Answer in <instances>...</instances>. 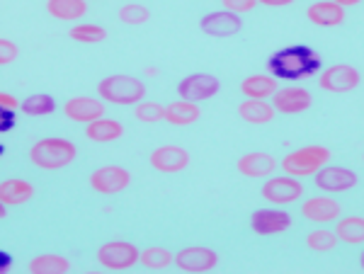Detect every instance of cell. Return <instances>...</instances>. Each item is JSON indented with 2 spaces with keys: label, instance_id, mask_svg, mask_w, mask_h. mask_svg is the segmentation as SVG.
<instances>
[{
  "label": "cell",
  "instance_id": "1",
  "mask_svg": "<svg viewBox=\"0 0 364 274\" xmlns=\"http://www.w3.org/2000/svg\"><path fill=\"white\" fill-rule=\"evenodd\" d=\"M267 68L269 75L279 80L309 78L321 71V56L311 46H287L269 56Z\"/></svg>",
  "mask_w": 364,
  "mask_h": 274
},
{
  "label": "cell",
  "instance_id": "2",
  "mask_svg": "<svg viewBox=\"0 0 364 274\" xmlns=\"http://www.w3.org/2000/svg\"><path fill=\"white\" fill-rule=\"evenodd\" d=\"M75 158H78V148L68 138H58V136L39 138L29 148V160L39 170H61V168L70 165Z\"/></svg>",
  "mask_w": 364,
  "mask_h": 274
},
{
  "label": "cell",
  "instance_id": "3",
  "mask_svg": "<svg viewBox=\"0 0 364 274\" xmlns=\"http://www.w3.org/2000/svg\"><path fill=\"white\" fill-rule=\"evenodd\" d=\"M97 95L100 100L109 104H119V107H132V104L141 102L146 97V85L144 80L134 78V75H107L97 83Z\"/></svg>",
  "mask_w": 364,
  "mask_h": 274
},
{
  "label": "cell",
  "instance_id": "4",
  "mask_svg": "<svg viewBox=\"0 0 364 274\" xmlns=\"http://www.w3.org/2000/svg\"><path fill=\"white\" fill-rule=\"evenodd\" d=\"M331 160V148L328 146H318V143H311V146H301V148L291 150L282 158V170L291 177H311L321 170L326 163Z\"/></svg>",
  "mask_w": 364,
  "mask_h": 274
},
{
  "label": "cell",
  "instance_id": "5",
  "mask_svg": "<svg viewBox=\"0 0 364 274\" xmlns=\"http://www.w3.org/2000/svg\"><path fill=\"white\" fill-rule=\"evenodd\" d=\"M139 253L141 250L129 241H109L97 248V262L112 272L132 270L139 262Z\"/></svg>",
  "mask_w": 364,
  "mask_h": 274
},
{
  "label": "cell",
  "instance_id": "6",
  "mask_svg": "<svg viewBox=\"0 0 364 274\" xmlns=\"http://www.w3.org/2000/svg\"><path fill=\"white\" fill-rule=\"evenodd\" d=\"M219 90H221V80L211 73H192L178 83L180 100L187 102H204L209 97H214Z\"/></svg>",
  "mask_w": 364,
  "mask_h": 274
},
{
  "label": "cell",
  "instance_id": "7",
  "mask_svg": "<svg viewBox=\"0 0 364 274\" xmlns=\"http://www.w3.org/2000/svg\"><path fill=\"white\" fill-rule=\"evenodd\" d=\"M173 262L182 272L202 274V272H211L216 265H219V255H216V250H211V248L190 246V248H182L180 253H175Z\"/></svg>",
  "mask_w": 364,
  "mask_h": 274
},
{
  "label": "cell",
  "instance_id": "8",
  "mask_svg": "<svg viewBox=\"0 0 364 274\" xmlns=\"http://www.w3.org/2000/svg\"><path fill=\"white\" fill-rule=\"evenodd\" d=\"M362 83V73L357 71L355 66H348V63H336V66L326 68L321 73L318 87L326 92H350L355 87H360Z\"/></svg>",
  "mask_w": 364,
  "mask_h": 274
},
{
  "label": "cell",
  "instance_id": "9",
  "mask_svg": "<svg viewBox=\"0 0 364 274\" xmlns=\"http://www.w3.org/2000/svg\"><path fill=\"white\" fill-rule=\"evenodd\" d=\"M132 182V172L122 165H105L90 175V187L97 194H119Z\"/></svg>",
  "mask_w": 364,
  "mask_h": 274
},
{
  "label": "cell",
  "instance_id": "10",
  "mask_svg": "<svg viewBox=\"0 0 364 274\" xmlns=\"http://www.w3.org/2000/svg\"><path fill=\"white\" fill-rule=\"evenodd\" d=\"M314 177H316V187L323 192H331V194L348 192L352 187H357V182H360V175L355 170H348V168H340V165H328V163Z\"/></svg>",
  "mask_w": 364,
  "mask_h": 274
},
{
  "label": "cell",
  "instance_id": "11",
  "mask_svg": "<svg viewBox=\"0 0 364 274\" xmlns=\"http://www.w3.org/2000/svg\"><path fill=\"white\" fill-rule=\"evenodd\" d=\"M250 229L255 236L262 238L279 236L291 229V217L282 209H257L250 217Z\"/></svg>",
  "mask_w": 364,
  "mask_h": 274
},
{
  "label": "cell",
  "instance_id": "12",
  "mask_svg": "<svg viewBox=\"0 0 364 274\" xmlns=\"http://www.w3.org/2000/svg\"><path fill=\"white\" fill-rule=\"evenodd\" d=\"M262 199H267L269 204H277V207H284V204L296 202L299 197L304 194V185L299 182V177H269L260 190Z\"/></svg>",
  "mask_w": 364,
  "mask_h": 274
},
{
  "label": "cell",
  "instance_id": "13",
  "mask_svg": "<svg viewBox=\"0 0 364 274\" xmlns=\"http://www.w3.org/2000/svg\"><path fill=\"white\" fill-rule=\"evenodd\" d=\"M311 104H314V97L306 87H277L272 95V107L279 114H301L311 109Z\"/></svg>",
  "mask_w": 364,
  "mask_h": 274
},
{
  "label": "cell",
  "instance_id": "14",
  "mask_svg": "<svg viewBox=\"0 0 364 274\" xmlns=\"http://www.w3.org/2000/svg\"><path fill=\"white\" fill-rule=\"evenodd\" d=\"M204 34L214 39H228L233 34H238L243 29V20L236 13H228V10H216V13H207L199 20Z\"/></svg>",
  "mask_w": 364,
  "mask_h": 274
},
{
  "label": "cell",
  "instance_id": "15",
  "mask_svg": "<svg viewBox=\"0 0 364 274\" xmlns=\"http://www.w3.org/2000/svg\"><path fill=\"white\" fill-rule=\"evenodd\" d=\"M149 163L158 172H180L190 165V153L180 146H161L151 153Z\"/></svg>",
  "mask_w": 364,
  "mask_h": 274
},
{
  "label": "cell",
  "instance_id": "16",
  "mask_svg": "<svg viewBox=\"0 0 364 274\" xmlns=\"http://www.w3.org/2000/svg\"><path fill=\"white\" fill-rule=\"evenodd\" d=\"M63 114L70 121H78V124H90V121L105 116V104L100 100H92V97H70V100L63 104Z\"/></svg>",
  "mask_w": 364,
  "mask_h": 274
},
{
  "label": "cell",
  "instance_id": "17",
  "mask_svg": "<svg viewBox=\"0 0 364 274\" xmlns=\"http://www.w3.org/2000/svg\"><path fill=\"white\" fill-rule=\"evenodd\" d=\"M340 204L333 197H311L301 204V217L314 224H331L340 217Z\"/></svg>",
  "mask_w": 364,
  "mask_h": 274
},
{
  "label": "cell",
  "instance_id": "18",
  "mask_svg": "<svg viewBox=\"0 0 364 274\" xmlns=\"http://www.w3.org/2000/svg\"><path fill=\"white\" fill-rule=\"evenodd\" d=\"M236 168L243 177H269L277 168V160L265 150H252V153L240 155Z\"/></svg>",
  "mask_w": 364,
  "mask_h": 274
},
{
  "label": "cell",
  "instance_id": "19",
  "mask_svg": "<svg viewBox=\"0 0 364 274\" xmlns=\"http://www.w3.org/2000/svg\"><path fill=\"white\" fill-rule=\"evenodd\" d=\"M306 17L316 27H338L345 22V8H340L333 0H318V3L309 5Z\"/></svg>",
  "mask_w": 364,
  "mask_h": 274
},
{
  "label": "cell",
  "instance_id": "20",
  "mask_svg": "<svg viewBox=\"0 0 364 274\" xmlns=\"http://www.w3.org/2000/svg\"><path fill=\"white\" fill-rule=\"evenodd\" d=\"M32 197H34V187L27 180L10 177L0 182V202H3L5 207H22V204H27Z\"/></svg>",
  "mask_w": 364,
  "mask_h": 274
},
{
  "label": "cell",
  "instance_id": "21",
  "mask_svg": "<svg viewBox=\"0 0 364 274\" xmlns=\"http://www.w3.org/2000/svg\"><path fill=\"white\" fill-rule=\"evenodd\" d=\"M279 87V80L274 75H248V78L240 83V92H243L248 100H267L274 95V90Z\"/></svg>",
  "mask_w": 364,
  "mask_h": 274
},
{
  "label": "cell",
  "instance_id": "22",
  "mask_svg": "<svg viewBox=\"0 0 364 274\" xmlns=\"http://www.w3.org/2000/svg\"><path fill=\"white\" fill-rule=\"evenodd\" d=\"M122 133H124L122 121L105 119V116H100V119L90 121V124L85 126V136L90 138L92 143H112L117 138H122Z\"/></svg>",
  "mask_w": 364,
  "mask_h": 274
},
{
  "label": "cell",
  "instance_id": "23",
  "mask_svg": "<svg viewBox=\"0 0 364 274\" xmlns=\"http://www.w3.org/2000/svg\"><path fill=\"white\" fill-rule=\"evenodd\" d=\"M238 116L243 121H248V124H269V121L277 116V112H274V107L265 100H248L245 97L243 102L238 104Z\"/></svg>",
  "mask_w": 364,
  "mask_h": 274
},
{
  "label": "cell",
  "instance_id": "24",
  "mask_svg": "<svg viewBox=\"0 0 364 274\" xmlns=\"http://www.w3.org/2000/svg\"><path fill=\"white\" fill-rule=\"evenodd\" d=\"M202 116V112H199L197 102H187V100H173L166 107V119L168 124L173 126H190L195 124V121Z\"/></svg>",
  "mask_w": 364,
  "mask_h": 274
},
{
  "label": "cell",
  "instance_id": "25",
  "mask_svg": "<svg viewBox=\"0 0 364 274\" xmlns=\"http://www.w3.org/2000/svg\"><path fill=\"white\" fill-rule=\"evenodd\" d=\"M46 13L61 22H75L87 13L85 0H46Z\"/></svg>",
  "mask_w": 364,
  "mask_h": 274
},
{
  "label": "cell",
  "instance_id": "26",
  "mask_svg": "<svg viewBox=\"0 0 364 274\" xmlns=\"http://www.w3.org/2000/svg\"><path fill=\"white\" fill-rule=\"evenodd\" d=\"M338 243H348V246H362L364 243V219L362 217H345L338 221L336 231Z\"/></svg>",
  "mask_w": 364,
  "mask_h": 274
},
{
  "label": "cell",
  "instance_id": "27",
  "mask_svg": "<svg viewBox=\"0 0 364 274\" xmlns=\"http://www.w3.org/2000/svg\"><path fill=\"white\" fill-rule=\"evenodd\" d=\"M29 274H66L70 270V262L63 255H37L27 265Z\"/></svg>",
  "mask_w": 364,
  "mask_h": 274
},
{
  "label": "cell",
  "instance_id": "28",
  "mask_svg": "<svg viewBox=\"0 0 364 274\" xmlns=\"http://www.w3.org/2000/svg\"><path fill=\"white\" fill-rule=\"evenodd\" d=\"M20 112L27 116H46L56 112V102L46 92H37V95H29L20 102Z\"/></svg>",
  "mask_w": 364,
  "mask_h": 274
},
{
  "label": "cell",
  "instance_id": "29",
  "mask_svg": "<svg viewBox=\"0 0 364 274\" xmlns=\"http://www.w3.org/2000/svg\"><path fill=\"white\" fill-rule=\"evenodd\" d=\"M173 258L175 255L170 253L168 248H161V246H151L139 253V262L146 270H166V267L173 265Z\"/></svg>",
  "mask_w": 364,
  "mask_h": 274
},
{
  "label": "cell",
  "instance_id": "30",
  "mask_svg": "<svg viewBox=\"0 0 364 274\" xmlns=\"http://www.w3.org/2000/svg\"><path fill=\"white\" fill-rule=\"evenodd\" d=\"M68 37L78 44H102L107 39V29L92 25V22H83V25H75L70 27Z\"/></svg>",
  "mask_w": 364,
  "mask_h": 274
},
{
  "label": "cell",
  "instance_id": "31",
  "mask_svg": "<svg viewBox=\"0 0 364 274\" xmlns=\"http://www.w3.org/2000/svg\"><path fill=\"white\" fill-rule=\"evenodd\" d=\"M134 116L144 124H158V121L166 119V107L154 100H141L134 104Z\"/></svg>",
  "mask_w": 364,
  "mask_h": 274
},
{
  "label": "cell",
  "instance_id": "32",
  "mask_svg": "<svg viewBox=\"0 0 364 274\" xmlns=\"http://www.w3.org/2000/svg\"><path fill=\"white\" fill-rule=\"evenodd\" d=\"M119 22L122 25H129V27H139V25H146L151 17V10L141 3H124L119 8Z\"/></svg>",
  "mask_w": 364,
  "mask_h": 274
},
{
  "label": "cell",
  "instance_id": "33",
  "mask_svg": "<svg viewBox=\"0 0 364 274\" xmlns=\"http://www.w3.org/2000/svg\"><path fill=\"white\" fill-rule=\"evenodd\" d=\"M338 246V236L328 229H318V231H311L306 238V248L314 250V253H331Z\"/></svg>",
  "mask_w": 364,
  "mask_h": 274
},
{
  "label": "cell",
  "instance_id": "34",
  "mask_svg": "<svg viewBox=\"0 0 364 274\" xmlns=\"http://www.w3.org/2000/svg\"><path fill=\"white\" fill-rule=\"evenodd\" d=\"M17 56H20V49H17V44L10 42V39L0 37V66H8V63H13Z\"/></svg>",
  "mask_w": 364,
  "mask_h": 274
},
{
  "label": "cell",
  "instance_id": "35",
  "mask_svg": "<svg viewBox=\"0 0 364 274\" xmlns=\"http://www.w3.org/2000/svg\"><path fill=\"white\" fill-rule=\"evenodd\" d=\"M221 3H224V10H228V13L243 15V13H250V10H255L257 0H221Z\"/></svg>",
  "mask_w": 364,
  "mask_h": 274
},
{
  "label": "cell",
  "instance_id": "36",
  "mask_svg": "<svg viewBox=\"0 0 364 274\" xmlns=\"http://www.w3.org/2000/svg\"><path fill=\"white\" fill-rule=\"evenodd\" d=\"M15 109L0 107V133H8L15 129Z\"/></svg>",
  "mask_w": 364,
  "mask_h": 274
},
{
  "label": "cell",
  "instance_id": "37",
  "mask_svg": "<svg viewBox=\"0 0 364 274\" xmlns=\"http://www.w3.org/2000/svg\"><path fill=\"white\" fill-rule=\"evenodd\" d=\"M0 107L5 109H17L20 107V102H17L15 95H10V92H0Z\"/></svg>",
  "mask_w": 364,
  "mask_h": 274
},
{
  "label": "cell",
  "instance_id": "38",
  "mask_svg": "<svg viewBox=\"0 0 364 274\" xmlns=\"http://www.w3.org/2000/svg\"><path fill=\"white\" fill-rule=\"evenodd\" d=\"M10 267H13V258H10L5 250H0V274H5Z\"/></svg>",
  "mask_w": 364,
  "mask_h": 274
},
{
  "label": "cell",
  "instance_id": "39",
  "mask_svg": "<svg viewBox=\"0 0 364 274\" xmlns=\"http://www.w3.org/2000/svg\"><path fill=\"white\" fill-rule=\"evenodd\" d=\"M294 0H257V5H267V8H284V5H291Z\"/></svg>",
  "mask_w": 364,
  "mask_h": 274
},
{
  "label": "cell",
  "instance_id": "40",
  "mask_svg": "<svg viewBox=\"0 0 364 274\" xmlns=\"http://www.w3.org/2000/svg\"><path fill=\"white\" fill-rule=\"evenodd\" d=\"M333 3H338L340 8H355V5H360L362 0H333Z\"/></svg>",
  "mask_w": 364,
  "mask_h": 274
},
{
  "label": "cell",
  "instance_id": "41",
  "mask_svg": "<svg viewBox=\"0 0 364 274\" xmlns=\"http://www.w3.org/2000/svg\"><path fill=\"white\" fill-rule=\"evenodd\" d=\"M5 217H8V207H5V204L0 202V221H3Z\"/></svg>",
  "mask_w": 364,
  "mask_h": 274
},
{
  "label": "cell",
  "instance_id": "42",
  "mask_svg": "<svg viewBox=\"0 0 364 274\" xmlns=\"http://www.w3.org/2000/svg\"><path fill=\"white\" fill-rule=\"evenodd\" d=\"M3 153H5V146H3V143H0V155H3Z\"/></svg>",
  "mask_w": 364,
  "mask_h": 274
},
{
  "label": "cell",
  "instance_id": "43",
  "mask_svg": "<svg viewBox=\"0 0 364 274\" xmlns=\"http://www.w3.org/2000/svg\"><path fill=\"white\" fill-rule=\"evenodd\" d=\"M85 3H90V0H85Z\"/></svg>",
  "mask_w": 364,
  "mask_h": 274
}]
</instances>
